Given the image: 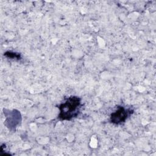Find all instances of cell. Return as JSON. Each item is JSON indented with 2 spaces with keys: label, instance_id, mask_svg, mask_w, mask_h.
I'll list each match as a JSON object with an SVG mask.
<instances>
[{
  "label": "cell",
  "instance_id": "cell-1",
  "mask_svg": "<svg viewBox=\"0 0 156 156\" xmlns=\"http://www.w3.org/2000/svg\"><path fill=\"white\" fill-rule=\"evenodd\" d=\"M81 99L78 96H71L58 105L60 113L57 118L61 121H70L77 117L80 112Z\"/></svg>",
  "mask_w": 156,
  "mask_h": 156
},
{
  "label": "cell",
  "instance_id": "cell-2",
  "mask_svg": "<svg viewBox=\"0 0 156 156\" xmlns=\"http://www.w3.org/2000/svg\"><path fill=\"white\" fill-rule=\"evenodd\" d=\"M133 113L131 108H126L123 106H118L116 110L111 113L110 121L112 124L119 125L126 122V119Z\"/></svg>",
  "mask_w": 156,
  "mask_h": 156
},
{
  "label": "cell",
  "instance_id": "cell-3",
  "mask_svg": "<svg viewBox=\"0 0 156 156\" xmlns=\"http://www.w3.org/2000/svg\"><path fill=\"white\" fill-rule=\"evenodd\" d=\"M4 55L8 58H15L17 60H20L21 59V55L19 53H16V52H13L11 51H8L4 53Z\"/></svg>",
  "mask_w": 156,
  "mask_h": 156
}]
</instances>
